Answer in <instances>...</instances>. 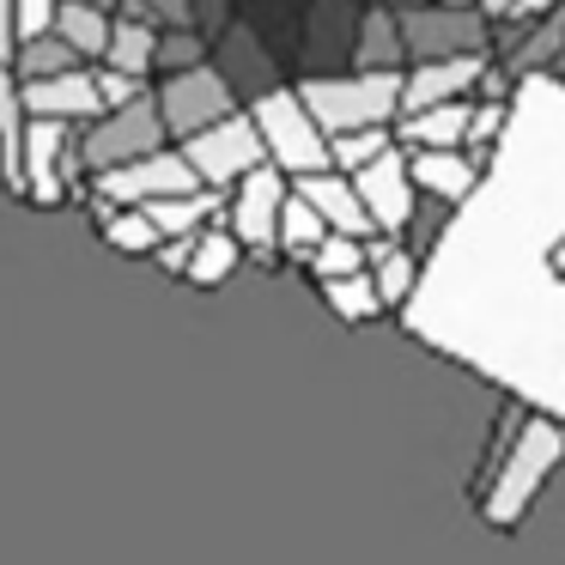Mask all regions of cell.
<instances>
[{"instance_id":"6da1fadb","label":"cell","mask_w":565,"mask_h":565,"mask_svg":"<svg viewBox=\"0 0 565 565\" xmlns=\"http://www.w3.org/2000/svg\"><path fill=\"white\" fill-rule=\"evenodd\" d=\"M402 329L565 426V79L529 74L456 201Z\"/></svg>"},{"instance_id":"7a4b0ae2","label":"cell","mask_w":565,"mask_h":565,"mask_svg":"<svg viewBox=\"0 0 565 565\" xmlns=\"http://www.w3.org/2000/svg\"><path fill=\"white\" fill-rule=\"evenodd\" d=\"M565 468V426L553 414H535V407H504L499 426H492L487 462L475 475V511L487 516L492 529H516L529 511H535L541 487Z\"/></svg>"},{"instance_id":"3957f363","label":"cell","mask_w":565,"mask_h":565,"mask_svg":"<svg viewBox=\"0 0 565 565\" xmlns=\"http://www.w3.org/2000/svg\"><path fill=\"white\" fill-rule=\"evenodd\" d=\"M322 135L347 128H395L402 116V67H353V74H317L298 86Z\"/></svg>"},{"instance_id":"277c9868","label":"cell","mask_w":565,"mask_h":565,"mask_svg":"<svg viewBox=\"0 0 565 565\" xmlns=\"http://www.w3.org/2000/svg\"><path fill=\"white\" fill-rule=\"evenodd\" d=\"M249 116H256L262 140H268V159L280 164L286 177H305V171L334 164V159H329V135H322V122L310 116V104L298 98V86L262 92V98L249 104Z\"/></svg>"},{"instance_id":"5b68a950","label":"cell","mask_w":565,"mask_h":565,"mask_svg":"<svg viewBox=\"0 0 565 565\" xmlns=\"http://www.w3.org/2000/svg\"><path fill=\"white\" fill-rule=\"evenodd\" d=\"M183 159L195 164V177L207 189H232L237 177L268 164V140H262V128L249 110H232V116H220V122L195 128V135L183 140Z\"/></svg>"},{"instance_id":"8992f818","label":"cell","mask_w":565,"mask_h":565,"mask_svg":"<svg viewBox=\"0 0 565 565\" xmlns=\"http://www.w3.org/2000/svg\"><path fill=\"white\" fill-rule=\"evenodd\" d=\"M395 13H402L407 62L456 55V50H492V19L475 0H419V7H395Z\"/></svg>"},{"instance_id":"52a82bcc","label":"cell","mask_w":565,"mask_h":565,"mask_svg":"<svg viewBox=\"0 0 565 565\" xmlns=\"http://www.w3.org/2000/svg\"><path fill=\"white\" fill-rule=\"evenodd\" d=\"M164 116H159V98H135L122 104V110H104L98 122L86 128V140H79V159H86V171H110V164H128L140 159V152H159L164 147Z\"/></svg>"},{"instance_id":"ba28073f","label":"cell","mask_w":565,"mask_h":565,"mask_svg":"<svg viewBox=\"0 0 565 565\" xmlns=\"http://www.w3.org/2000/svg\"><path fill=\"white\" fill-rule=\"evenodd\" d=\"M286 171L280 164H256L249 177H237L232 183V201H225V220H232L237 244H244V256L268 262L274 249H280V201H286Z\"/></svg>"},{"instance_id":"9c48e42d","label":"cell","mask_w":565,"mask_h":565,"mask_svg":"<svg viewBox=\"0 0 565 565\" xmlns=\"http://www.w3.org/2000/svg\"><path fill=\"white\" fill-rule=\"evenodd\" d=\"M189 189H201V177H195V164H189L183 152H171V147L140 152V159H128V164L98 171V201L104 207H140V201L189 195Z\"/></svg>"},{"instance_id":"30bf717a","label":"cell","mask_w":565,"mask_h":565,"mask_svg":"<svg viewBox=\"0 0 565 565\" xmlns=\"http://www.w3.org/2000/svg\"><path fill=\"white\" fill-rule=\"evenodd\" d=\"M353 177V189H359V201H365V213H371V225L377 232H390V237H402L407 225H414V171H407V147L395 140V147H383L377 159H365L359 171H347Z\"/></svg>"},{"instance_id":"8fae6325","label":"cell","mask_w":565,"mask_h":565,"mask_svg":"<svg viewBox=\"0 0 565 565\" xmlns=\"http://www.w3.org/2000/svg\"><path fill=\"white\" fill-rule=\"evenodd\" d=\"M232 110H237L232 86H225V74L207 62L183 67V74H164V86H159V116L177 140H189L195 128L220 122V116H232Z\"/></svg>"},{"instance_id":"7c38bea8","label":"cell","mask_w":565,"mask_h":565,"mask_svg":"<svg viewBox=\"0 0 565 565\" xmlns=\"http://www.w3.org/2000/svg\"><path fill=\"white\" fill-rule=\"evenodd\" d=\"M492 74V50H456V55H426V62L402 67V116L426 110V104L475 98L480 79Z\"/></svg>"},{"instance_id":"4fadbf2b","label":"cell","mask_w":565,"mask_h":565,"mask_svg":"<svg viewBox=\"0 0 565 565\" xmlns=\"http://www.w3.org/2000/svg\"><path fill=\"white\" fill-rule=\"evenodd\" d=\"M31 116H50V122H98L104 98H98V74L86 67H67V74H43V79H19Z\"/></svg>"},{"instance_id":"5bb4252c","label":"cell","mask_w":565,"mask_h":565,"mask_svg":"<svg viewBox=\"0 0 565 565\" xmlns=\"http://www.w3.org/2000/svg\"><path fill=\"white\" fill-rule=\"evenodd\" d=\"M480 152L468 147H407V171H414V189L431 201H444V207H456V201L468 195V189L480 183Z\"/></svg>"},{"instance_id":"9a60e30c","label":"cell","mask_w":565,"mask_h":565,"mask_svg":"<svg viewBox=\"0 0 565 565\" xmlns=\"http://www.w3.org/2000/svg\"><path fill=\"white\" fill-rule=\"evenodd\" d=\"M292 189H298V195H310V207H317L322 220H329V232L377 237V225H371L365 201H359L353 177H347L341 164H322V171H305V177H292Z\"/></svg>"},{"instance_id":"2e32d148","label":"cell","mask_w":565,"mask_h":565,"mask_svg":"<svg viewBox=\"0 0 565 565\" xmlns=\"http://www.w3.org/2000/svg\"><path fill=\"white\" fill-rule=\"evenodd\" d=\"M62 159H67V122L31 116L25 122V189L19 195L38 201V207H55L62 201Z\"/></svg>"},{"instance_id":"e0dca14e","label":"cell","mask_w":565,"mask_h":565,"mask_svg":"<svg viewBox=\"0 0 565 565\" xmlns=\"http://www.w3.org/2000/svg\"><path fill=\"white\" fill-rule=\"evenodd\" d=\"M468 116H475V98L426 104V110L395 116V140L402 147H468Z\"/></svg>"},{"instance_id":"ac0fdd59","label":"cell","mask_w":565,"mask_h":565,"mask_svg":"<svg viewBox=\"0 0 565 565\" xmlns=\"http://www.w3.org/2000/svg\"><path fill=\"white\" fill-rule=\"evenodd\" d=\"M353 62L359 67H402L407 62V43H402V13L390 0H371L359 13V31H353Z\"/></svg>"},{"instance_id":"d6986e66","label":"cell","mask_w":565,"mask_h":565,"mask_svg":"<svg viewBox=\"0 0 565 565\" xmlns=\"http://www.w3.org/2000/svg\"><path fill=\"white\" fill-rule=\"evenodd\" d=\"M25 92H19L13 62H0V177L13 189H25Z\"/></svg>"},{"instance_id":"ffe728a7","label":"cell","mask_w":565,"mask_h":565,"mask_svg":"<svg viewBox=\"0 0 565 565\" xmlns=\"http://www.w3.org/2000/svg\"><path fill=\"white\" fill-rule=\"evenodd\" d=\"M365 268H371V280H377L383 305H390V310H402V305H407V292H414V280H419L414 249H407L402 237L377 232V237L365 244Z\"/></svg>"},{"instance_id":"44dd1931","label":"cell","mask_w":565,"mask_h":565,"mask_svg":"<svg viewBox=\"0 0 565 565\" xmlns=\"http://www.w3.org/2000/svg\"><path fill=\"white\" fill-rule=\"evenodd\" d=\"M104 62L122 67V74H152L159 62V19H140V13H122L110 19V43H104Z\"/></svg>"},{"instance_id":"7402d4cb","label":"cell","mask_w":565,"mask_h":565,"mask_svg":"<svg viewBox=\"0 0 565 565\" xmlns=\"http://www.w3.org/2000/svg\"><path fill=\"white\" fill-rule=\"evenodd\" d=\"M237 262H244V244H237V232L232 225H201L195 232V249H189V268H183V280H195V286H225L237 274Z\"/></svg>"},{"instance_id":"603a6c76","label":"cell","mask_w":565,"mask_h":565,"mask_svg":"<svg viewBox=\"0 0 565 565\" xmlns=\"http://www.w3.org/2000/svg\"><path fill=\"white\" fill-rule=\"evenodd\" d=\"M55 31L79 50V62H104V43H110V13L92 7V0H62L55 7Z\"/></svg>"},{"instance_id":"cb8c5ba5","label":"cell","mask_w":565,"mask_h":565,"mask_svg":"<svg viewBox=\"0 0 565 565\" xmlns=\"http://www.w3.org/2000/svg\"><path fill=\"white\" fill-rule=\"evenodd\" d=\"M79 67V50L62 38V31H38V38H19V55H13V74L19 79H43V74H67Z\"/></svg>"},{"instance_id":"d4e9b609","label":"cell","mask_w":565,"mask_h":565,"mask_svg":"<svg viewBox=\"0 0 565 565\" xmlns=\"http://www.w3.org/2000/svg\"><path fill=\"white\" fill-rule=\"evenodd\" d=\"M322 298H329V310L341 322H371V317H383V292H377V280H371V268H359V274H341V280H322Z\"/></svg>"},{"instance_id":"484cf974","label":"cell","mask_w":565,"mask_h":565,"mask_svg":"<svg viewBox=\"0 0 565 565\" xmlns=\"http://www.w3.org/2000/svg\"><path fill=\"white\" fill-rule=\"evenodd\" d=\"M322 232H329V220H322V213L310 207V195L286 189V201H280V249H286V256H298V262H305L310 249L322 244Z\"/></svg>"},{"instance_id":"4316f807","label":"cell","mask_w":565,"mask_h":565,"mask_svg":"<svg viewBox=\"0 0 565 565\" xmlns=\"http://www.w3.org/2000/svg\"><path fill=\"white\" fill-rule=\"evenodd\" d=\"M104 244H110L116 256H152V249L164 244V232L147 220V207H110L104 213Z\"/></svg>"},{"instance_id":"83f0119b","label":"cell","mask_w":565,"mask_h":565,"mask_svg":"<svg viewBox=\"0 0 565 565\" xmlns=\"http://www.w3.org/2000/svg\"><path fill=\"white\" fill-rule=\"evenodd\" d=\"M365 244L371 237H353V232H322V244L305 256V268H310V280H341V274H359L365 268Z\"/></svg>"},{"instance_id":"f1b7e54d","label":"cell","mask_w":565,"mask_h":565,"mask_svg":"<svg viewBox=\"0 0 565 565\" xmlns=\"http://www.w3.org/2000/svg\"><path fill=\"white\" fill-rule=\"evenodd\" d=\"M383 147H395V128H347V135H329V159L341 171H359L365 159H377Z\"/></svg>"},{"instance_id":"f546056e","label":"cell","mask_w":565,"mask_h":565,"mask_svg":"<svg viewBox=\"0 0 565 565\" xmlns=\"http://www.w3.org/2000/svg\"><path fill=\"white\" fill-rule=\"evenodd\" d=\"M207 62V43H201L195 25H159V74H183V67Z\"/></svg>"},{"instance_id":"4dcf8cb0","label":"cell","mask_w":565,"mask_h":565,"mask_svg":"<svg viewBox=\"0 0 565 565\" xmlns=\"http://www.w3.org/2000/svg\"><path fill=\"white\" fill-rule=\"evenodd\" d=\"M98 98H104V110H122V104L147 98V79H140V74H122V67L104 62V67H98Z\"/></svg>"},{"instance_id":"1f68e13d","label":"cell","mask_w":565,"mask_h":565,"mask_svg":"<svg viewBox=\"0 0 565 565\" xmlns=\"http://www.w3.org/2000/svg\"><path fill=\"white\" fill-rule=\"evenodd\" d=\"M55 7H62V0H13L19 38H38V31H50V25H55Z\"/></svg>"},{"instance_id":"d6a6232c","label":"cell","mask_w":565,"mask_h":565,"mask_svg":"<svg viewBox=\"0 0 565 565\" xmlns=\"http://www.w3.org/2000/svg\"><path fill=\"white\" fill-rule=\"evenodd\" d=\"M189 249H195V237H164V244L152 249V262H159L164 274H183L189 268Z\"/></svg>"},{"instance_id":"836d02e7","label":"cell","mask_w":565,"mask_h":565,"mask_svg":"<svg viewBox=\"0 0 565 565\" xmlns=\"http://www.w3.org/2000/svg\"><path fill=\"white\" fill-rule=\"evenodd\" d=\"M547 13H559V0H516L511 19H504V31H529L535 19H547Z\"/></svg>"},{"instance_id":"e575fe53","label":"cell","mask_w":565,"mask_h":565,"mask_svg":"<svg viewBox=\"0 0 565 565\" xmlns=\"http://www.w3.org/2000/svg\"><path fill=\"white\" fill-rule=\"evenodd\" d=\"M147 13L159 25H195V0H147Z\"/></svg>"},{"instance_id":"d590c367","label":"cell","mask_w":565,"mask_h":565,"mask_svg":"<svg viewBox=\"0 0 565 565\" xmlns=\"http://www.w3.org/2000/svg\"><path fill=\"white\" fill-rule=\"evenodd\" d=\"M19 55V19H13V0H0V62Z\"/></svg>"},{"instance_id":"8d00e7d4","label":"cell","mask_w":565,"mask_h":565,"mask_svg":"<svg viewBox=\"0 0 565 565\" xmlns=\"http://www.w3.org/2000/svg\"><path fill=\"white\" fill-rule=\"evenodd\" d=\"M475 7H480V13L492 19V25H504V19H511V7H516V0H475Z\"/></svg>"},{"instance_id":"74e56055","label":"cell","mask_w":565,"mask_h":565,"mask_svg":"<svg viewBox=\"0 0 565 565\" xmlns=\"http://www.w3.org/2000/svg\"><path fill=\"white\" fill-rule=\"evenodd\" d=\"M92 7H104V13H116V7H122V0H92Z\"/></svg>"},{"instance_id":"f35d334b","label":"cell","mask_w":565,"mask_h":565,"mask_svg":"<svg viewBox=\"0 0 565 565\" xmlns=\"http://www.w3.org/2000/svg\"><path fill=\"white\" fill-rule=\"evenodd\" d=\"M390 7H419V0H390Z\"/></svg>"},{"instance_id":"ab89813d","label":"cell","mask_w":565,"mask_h":565,"mask_svg":"<svg viewBox=\"0 0 565 565\" xmlns=\"http://www.w3.org/2000/svg\"><path fill=\"white\" fill-rule=\"evenodd\" d=\"M559 19H565V0H559Z\"/></svg>"}]
</instances>
